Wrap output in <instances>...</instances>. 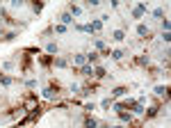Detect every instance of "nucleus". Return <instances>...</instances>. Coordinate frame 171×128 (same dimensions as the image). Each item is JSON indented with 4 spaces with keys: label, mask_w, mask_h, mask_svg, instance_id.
Returning <instances> with one entry per match:
<instances>
[{
    "label": "nucleus",
    "mask_w": 171,
    "mask_h": 128,
    "mask_svg": "<svg viewBox=\"0 0 171 128\" xmlns=\"http://www.w3.org/2000/svg\"><path fill=\"white\" fill-rule=\"evenodd\" d=\"M96 126H98L96 119H87V121H84V128H96Z\"/></svg>",
    "instance_id": "nucleus-17"
},
{
    "label": "nucleus",
    "mask_w": 171,
    "mask_h": 128,
    "mask_svg": "<svg viewBox=\"0 0 171 128\" xmlns=\"http://www.w3.org/2000/svg\"><path fill=\"white\" fill-rule=\"evenodd\" d=\"M101 27H103V21H91V23H89V30H91V32L101 30Z\"/></svg>",
    "instance_id": "nucleus-8"
},
{
    "label": "nucleus",
    "mask_w": 171,
    "mask_h": 128,
    "mask_svg": "<svg viewBox=\"0 0 171 128\" xmlns=\"http://www.w3.org/2000/svg\"><path fill=\"white\" fill-rule=\"evenodd\" d=\"M46 50H48L50 55H55V53H57V44H55V41H50V44L46 46Z\"/></svg>",
    "instance_id": "nucleus-16"
},
{
    "label": "nucleus",
    "mask_w": 171,
    "mask_h": 128,
    "mask_svg": "<svg viewBox=\"0 0 171 128\" xmlns=\"http://www.w3.org/2000/svg\"><path fill=\"white\" fill-rule=\"evenodd\" d=\"M84 60H87L84 55H75V64H82L84 66Z\"/></svg>",
    "instance_id": "nucleus-22"
},
{
    "label": "nucleus",
    "mask_w": 171,
    "mask_h": 128,
    "mask_svg": "<svg viewBox=\"0 0 171 128\" xmlns=\"http://www.w3.org/2000/svg\"><path fill=\"white\" fill-rule=\"evenodd\" d=\"M53 64L62 69V66H69V60H66V57H55V62H53Z\"/></svg>",
    "instance_id": "nucleus-6"
},
{
    "label": "nucleus",
    "mask_w": 171,
    "mask_h": 128,
    "mask_svg": "<svg viewBox=\"0 0 171 128\" xmlns=\"http://www.w3.org/2000/svg\"><path fill=\"white\" fill-rule=\"evenodd\" d=\"M151 62V57L146 55V57H137V64H148Z\"/></svg>",
    "instance_id": "nucleus-23"
},
{
    "label": "nucleus",
    "mask_w": 171,
    "mask_h": 128,
    "mask_svg": "<svg viewBox=\"0 0 171 128\" xmlns=\"http://www.w3.org/2000/svg\"><path fill=\"white\" fill-rule=\"evenodd\" d=\"M21 69L23 71L30 69V55H21Z\"/></svg>",
    "instance_id": "nucleus-4"
},
{
    "label": "nucleus",
    "mask_w": 171,
    "mask_h": 128,
    "mask_svg": "<svg viewBox=\"0 0 171 128\" xmlns=\"http://www.w3.org/2000/svg\"><path fill=\"white\" fill-rule=\"evenodd\" d=\"M87 60H89L91 64H96V62H98V53H89V55H87Z\"/></svg>",
    "instance_id": "nucleus-18"
},
{
    "label": "nucleus",
    "mask_w": 171,
    "mask_h": 128,
    "mask_svg": "<svg viewBox=\"0 0 171 128\" xmlns=\"http://www.w3.org/2000/svg\"><path fill=\"white\" fill-rule=\"evenodd\" d=\"M39 62L44 64V66H50L55 62V55H39Z\"/></svg>",
    "instance_id": "nucleus-3"
},
{
    "label": "nucleus",
    "mask_w": 171,
    "mask_h": 128,
    "mask_svg": "<svg viewBox=\"0 0 171 128\" xmlns=\"http://www.w3.org/2000/svg\"><path fill=\"white\" fill-rule=\"evenodd\" d=\"M96 48H98V50H103V48H105V41H101V39H96Z\"/></svg>",
    "instance_id": "nucleus-26"
},
{
    "label": "nucleus",
    "mask_w": 171,
    "mask_h": 128,
    "mask_svg": "<svg viewBox=\"0 0 171 128\" xmlns=\"http://www.w3.org/2000/svg\"><path fill=\"white\" fill-rule=\"evenodd\" d=\"M44 96L46 98H57V96H59V85H50V87H46L44 89Z\"/></svg>",
    "instance_id": "nucleus-1"
},
{
    "label": "nucleus",
    "mask_w": 171,
    "mask_h": 128,
    "mask_svg": "<svg viewBox=\"0 0 171 128\" xmlns=\"http://www.w3.org/2000/svg\"><path fill=\"white\" fill-rule=\"evenodd\" d=\"M0 82L5 85V87H9V85L14 82V78H9V75H5V73H0Z\"/></svg>",
    "instance_id": "nucleus-7"
},
{
    "label": "nucleus",
    "mask_w": 171,
    "mask_h": 128,
    "mask_svg": "<svg viewBox=\"0 0 171 128\" xmlns=\"http://www.w3.org/2000/svg\"><path fill=\"white\" fill-rule=\"evenodd\" d=\"M146 14V5H137L135 9H132V18H141Z\"/></svg>",
    "instance_id": "nucleus-2"
},
{
    "label": "nucleus",
    "mask_w": 171,
    "mask_h": 128,
    "mask_svg": "<svg viewBox=\"0 0 171 128\" xmlns=\"http://www.w3.org/2000/svg\"><path fill=\"white\" fill-rule=\"evenodd\" d=\"M82 75H94L91 66H87V64H84V66H82Z\"/></svg>",
    "instance_id": "nucleus-19"
},
{
    "label": "nucleus",
    "mask_w": 171,
    "mask_h": 128,
    "mask_svg": "<svg viewBox=\"0 0 171 128\" xmlns=\"http://www.w3.org/2000/svg\"><path fill=\"white\" fill-rule=\"evenodd\" d=\"M55 32H59V35H64V32H66V27H64V25H57V27H55Z\"/></svg>",
    "instance_id": "nucleus-27"
},
{
    "label": "nucleus",
    "mask_w": 171,
    "mask_h": 128,
    "mask_svg": "<svg viewBox=\"0 0 171 128\" xmlns=\"http://www.w3.org/2000/svg\"><path fill=\"white\" fill-rule=\"evenodd\" d=\"M71 16H80V7H75V5H71Z\"/></svg>",
    "instance_id": "nucleus-20"
},
{
    "label": "nucleus",
    "mask_w": 171,
    "mask_h": 128,
    "mask_svg": "<svg viewBox=\"0 0 171 128\" xmlns=\"http://www.w3.org/2000/svg\"><path fill=\"white\" fill-rule=\"evenodd\" d=\"M112 128H123V126H112Z\"/></svg>",
    "instance_id": "nucleus-29"
},
{
    "label": "nucleus",
    "mask_w": 171,
    "mask_h": 128,
    "mask_svg": "<svg viewBox=\"0 0 171 128\" xmlns=\"http://www.w3.org/2000/svg\"><path fill=\"white\" fill-rule=\"evenodd\" d=\"M14 37H16V32H7V35H5V37H2V39H5V41H12V39H14Z\"/></svg>",
    "instance_id": "nucleus-24"
},
{
    "label": "nucleus",
    "mask_w": 171,
    "mask_h": 128,
    "mask_svg": "<svg viewBox=\"0 0 171 128\" xmlns=\"http://www.w3.org/2000/svg\"><path fill=\"white\" fill-rule=\"evenodd\" d=\"M162 27H164V32H169V21L167 18H162Z\"/></svg>",
    "instance_id": "nucleus-28"
},
{
    "label": "nucleus",
    "mask_w": 171,
    "mask_h": 128,
    "mask_svg": "<svg viewBox=\"0 0 171 128\" xmlns=\"http://www.w3.org/2000/svg\"><path fill=\"white\" fill-rule=\"evenodd\" d=\"M167 92H169V89L162 87V85H158V87H155V94H158V96H167Z\"/></svg>",
    "instance_id": "nucleus-11"
},
{
    "label": "nucleus",
    "mask_w": 171,
    "mask_h": 128,
    "mask_svg": "<svg viewBox=\"0 0 171 128\" xmlns=\"http://www.w3.org/2000/svg\"><path fill=\"white\" fill-rule=\"evenodd\" d=\"M144 112H146V117H148V119L158 117V108H148V110H144Z\"/></svg>",
    "instance_id": "nucleus-13"
},
{
    "label": "nucleus",
    "mask_w": 171,
    "mask_h": 128,
    "mask_svg": "<svg viewBox=\"0 0 171 128\" xmlns=\"http://www.w3.org/2000/svg\"><path fill=\"white\" fill-rule=\"evenodd\" d=\"M119 119H121V121H128V124H130V121H132V115H130V112H119Z\"/></svg>",
    "instance_id": "nucleus-9"
},
{
    "label": "nucleus",
    "mask_w": 171,
    "mask_h": 128,
    "mask_svg": "<svg viewBox=\"0 0 171 128\" xmlns=\"http://www.w3.org/2000/svg\"><path fill=\"white\" fill-rule=\"evenodd\" d=\"M123 55H126V53H123V50H114V53H112V57H114V60H121Z\"/></svg>",
    "instance_id": "nucleus-21"
},
{
    "label": "nucleus",
    "mask_w": 171,
    "mask_h": 128,
    "mask_svg": "<svg viewBox=\"0 0 171 128\" xmlns=\"http://www.w3.org/2000/svg\"><path fill=\"white\" fill-rule=\"evenodd\" d=\"M94 75H96V78H105V69H103V66H96V71H94Z\"/></svg>",
    "instance_id": "nucleus-12"
},
{
    "label": "nucleus",
    "mask_w": 171,
    "mask_h": 128,
    "mask_svg": "<svg viewBox=\"0 0 171 128\" xmlns=\"http://www.w3.org/2000/svg\"><path fill=\"white\" fill-rule=\"evenodd\" d=\"M126 92H128L126 87H116V89H114V92H112V96H114V98H119V96H123V94H126Z\"/></svg>",
    "instance_id": "nucleus-10"
},
{
    "label": "nucleus",
    "mask_w": 171,
    "mask_h": 128,
    "mask_svg": "<svg viewBox=\"0 0 171 128\" xmlns=\"http://www.w3.org/2000/svg\"><path fill=\"white\" fill-rule=\"evenodd\" d=\"M59 21L64 23V25H69V23H73V16H71L69 12H64V14H62V16H59Z\"/></svg>",
    "instance_id": "nucleus-5"
},
{
    "label": "nucleus",
    "mask_w": 171,
    "mask_h": 128,
    "mask_svg": "<svg viewBox=\"0 0 171 128\" xmlns=\"http://www.w3.org/2000/svg\"><path fill=\"white\" fill-rule=\"evenodd\" d=\"M41 7H44V5H41V2H34V5H32V9H34V12H37V14H39V12H41Z\"/></svg>",
    "instance_id": "nucleus-25"
},
{
    "label": "nucleus",
    "mask_w": 171,
    "mask_h": 128,
    "mask_svg": "<svg viewBox=\"0 0 171 128\" xmlns=\"http://www.w3.org/2000/svg\"><path fill=\"white\" fill-rule=\"evenodd\" d=\"M137 32H139L141 37H148V35H151V32H148V27H146V25H137Z\"/></svg>",
    "instance_id": "nucleus-14"
},
{
    "label": "nucleus",
    "mask_w": 171,
    "mask_h": 128,
    "mask_svg": "<svg viewBox=\"0 0 171 128\" xmlns=\"http://www.w3.org/2000/svg\"><path fill=\"white\" fill-rule=\"evenodd\" d=\"M114 39H116V41H123V39H126V32H123V30H116V32H114Z\"/></svg>",
    "instance_id": "nucleus-15"
}]
</instances>
